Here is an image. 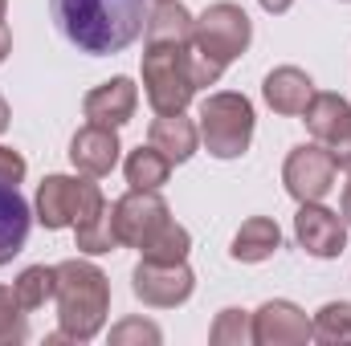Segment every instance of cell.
Wrapping results in <instances>:
<instances>
[{
    "mask_svg": "<svg viewBox=\"0 0 351 346\" xmlns=\"http://www.w3.org/2000/svg\"><path fill=\"white\" fill-rule=\"evenodd\" d=\"M58 33L90 57L123 53L143 29V0H49Z\"/></svg>",
    "mask_w": 351,
    "mask_h": 346,
    "instance_id": "cell-1",
    "label": "cell"
},
{
    "mask_svg": "<svg viewBox=\"0 0 351 346\" xmlns=\"http://www.w3.org/2000/svg\"><path fill=\"white\" fill-rule=\"evenodd\" d=\"M254 41V21L241 4L233 0H217L196 16L192 41H188V66H192V82L196 90H208L221 82V74L250 49Z\"/></svg>",
    "mask_w": 351,
    "mask_h": 346,
    "instance_id": "cell-2",
    "label": "cell"
},
{
    "mask_svg": "<svg viewBox=\"0 0 351 346\" xmlns=\"http://www.w3.org/2000/svg\"><path fill=\"white\" fill-rule=\"evenodd\" d=\"M110 314V281L90 261H62L58 265V334H49V346L58 343H90L102 334Z\"/></svg>",
    "mask_w": 351,
    "mask_h": 346,
    "instance_id": "cell-3",
    "label": "cell"
},
{
    "mask_svg": "<svg viewBox=\"0 0 351 346\" xmlns=\"http://www.w3.org/2000/svg\"><path fill=\"white\" fill-rule=\"evenodd\" d=\"M254 102L233 90H217L200 102V143L213 159H241L254 143Z\"/></svg>",
    "mask_w": 351,
    "mask_h": 346,
    "instance_id": "cell-4",
    "label": "cell"
},
{
    "mask_svg": "<svg viewBox=\"0 0 351 346\" xmlns=\"http://www.w3.org/2000/svg\"><path fill=\"white\" fill-rule=\"evenodd\" d=\"M143 94L156 114H180L196 98L188 45L176 41H147L143 49Z\"/></svg>",
    "mask_w": 351,
    "mask_h": 346,
    "instance_id": "cell-5",
    "label": "cell"
},
{
    "mask_svg": "<svg viewBox=\"0 0 351 346\" xmlns=\"http://www.w3.org/2000/svg\"><path fill=\"white\" fill-rule=\"evenodd\" d=\"M102 200L106 196H102V187L90 175H45L37 183L33 212H37L41 228L62 232V228H74L82 216H90Z\"/></svg>",
    "mask_w": 351,
    "mask_h": 346,
    "instance_id": "cell-6",
    "label": "cell"
},
{
    "mask_svg": "<svg viewBox=\"0 0 351 346\" xmlns=\"http://www.w3.org/2000/svg\"><path fill=\"white\" fill-rule=\"evenodd\" d=\"M335 175L339 163L323 143H298L282 163V183L294 204H319L335 187Z\"/></svg>",
    "mask_w": 351,
    "mask_h": 346,
    "instance_id": "cell-7",
    "label": "cell"
},
{
    "mask_svg": "<svg viewBox=\"0 0 351 346\" xmlns=\"http://www.w3.org/2000/svg\"><path fill=\"white\" fill-rule=\"evenodd\" d=\"M196 289V273L188 269V261L160 265V261H139L131 269V293L152 306V310H176L192 297Z\"/></svg>",
    "mask_w": 351,
    "mask_h": 346,
    "instance_id": "cell-8",
    "label": "cell"
},
{
    "mask_svg": "<svg viewBox=\"0 0 351 346\" xmlns=\"http://www.w3.org/2000/svg\"><path fill=\"white\" fill-rule=\"evenodd\" d=\"M302 122H306L311 139L323 143L343 172H351V102L348 98H339L331 90H323V94L315 90L311 106L302 110Z\"/></svg>",
    "mask_w": 351,
    "mask_h": 346,
    "instance_id": "cell-9",
    "label": "cell"
},
{
    "mask_svg": "<svg viewBox=\"0 0 351 346\" xmlns=\"http://www.w3.org/2000/svg\"><path fill=\"white\" fill-rule=\"evenodd\" d=\"M114 232H119V245L127 249H139L160 224L172 220V208L160 191H143V187H131L127 196H119L114 204Z\"/></svg>",
    "mask_w": 351,
    "mask_h": 346,
    "instance_id": "cell-10",
    "label": "cell"
},
{
    "mask_svg": "<svg viewBox=\"0 0 351 346\" xmlns=\"http://www.w3.org/2000/svg\"><path fill=\"white\" fill-rule=\"evenodd\" d=\"M294 241L319 261H335L348 249V220L331 208L319 204H298V216H294Z\"/></svg>",
    "mask_w": 351,
    "mask_h": 346,
    "instance_id": "cell-11",
    "label": "cell"
},
{
    "mask_svg": "<svg viewBox=\"0 0 351 346\" xmlns=\"http://www.w3.org/2000/svg\"><path fill=\"white\" fill-rule=\"evenodd\" d=\"M254 343L258 346H302L311 343V318L286 302V297H274L265 302L262 310H254Z\"/></svg>",
    "mask_w": 351,
    "mask_h": 346,
    "instance_id": "cell-12",
    "label": "cell"
},
{
    "mask_svg": "<svg viewBox=\"0 0 351 346\" xmlns=\"http://www.w3.org/2000/svg\"><path fill=\"white\" fill-rule=\"evenodd\" d=\"M135 106H139V86L131 78H110L82 98V114L94 127H110V131L127 127L135 118Z\"/></svg>",
    "mask_w": 351,
    "mask_h": 346,
    "instance_id": "cell-13",
    "label": "cell"
},
{
    "mask_svg": "<svg viewBox=\"0 0 351 346\" xmlns=\"http://www.w3.org/2000/svg\"><path fill=\"white\" fill-rule=\"evenodd\" d=\"M119 135L110 131V127H78L74 131V139H70V163H74V172L78 175H90V179H102V175L114 172V163H119Z\"/></svg>",
    "mask_w": 351,
    "mask_h": 346,
    "instance_id": "cell-14",
    "label": "cell"
},
{
    "mask_svg": "<svg viewBox=\"0 0 351 346\" xmlns=\"http://www.w3.org/2000/svg\"><path fill=\"white\" fill-rule=\"evenodd\" d=\"M262 98H265V106H269L274 114L302 118V110H306L311 98H315V82H311V74L298 70V66H278V70L265 74Z\"/></svg>",
    "mask_w": 351,
    "mask_h": 346,
    "instance_id": "cell-15",
    "label": "cell"
},
{
    "mask_svg": "<svg viewBox=\"0 0 351 346\" xmlns=\"http://www.w3.org/2000/svg\"><path fill=\"white\" fill-rule=\"evenodd\" d=\"M147 143L176 168V163H188V159L196 155V147H200V127H196L192 118H184V110H180V114H160V118L152 122V131H147Z\"/></svg>",
    "mask_w": 351,
    "mask_h": 346,
    "instance_id": "cell-16",
    "label": "cell"
},
{
    "mask_svg": "<svg viewBox=\"0 0 351 346\" xmlns=\"http://www.w3.org/2000/svg\"><path fill=\"white\" fill-rule=\"evenodd\" d=\"M29 224H33V212H29L25 196L12 183H0V265H8L25 249Z\"/></svg>",
    "mask_w": 351,
    "mask_h": 346,
    "instance_id": "cell-17",
    "label": "cell"
},
{
    "mask_svg": "<svg viewBox=\"0 0 351 346\" xmlns=\"http://www.w3.org/2000/svg\"><path fill=\"white\" fill-rule=\"evenodd\" d=\"M278 249H282V228H278V220H269V216H250V220L237 228V237H233V245H229V257L241 261V265H262V261H269Z\"/></svg>",
    "mask_w": 351,
    "mask_h": 346,
    "instance_id": "cell-18",
    "label": "cell"
},
{
    "mask_svg": "<svg viewBox=\"0 0 351 346\" xmlns=\"http://www.w3.org/2000/svg\"><path fill=\"white\" fill-rule=\"evenodd\" d=\"M74 241H78V253H86V257H102V253H114V249H123L119 245V232H114V208L102 200L90 216H82L78 224H74Z\"/></svg>",
    "mask_w": 351,
    "mask_h": 346,
    "instance_id": "cell-19",
    "label": "cell"
},
{
    "mask_svg": "<svg viewBox=\"0 0 351 346\" xmlns=\"http://www.w3.org/2000/svg\"><path fill=\"white\" fill-rule=\"evenodd\" d=\"M192 29H196V16L180 4V0H164L156 4V12L147 16V41H176V45H188L192 41Z\"/></svg>",
    "mask_w": 351,
    "mask_h": 346,
    "instance_id": "cell-20",
    "label": "cell"
},
{
    "mask_svg": "<svg viewBox=\"0 0 351 346\" xmlns=\"http://www.w3.org/2000/svg\"><path fill=\"white\" fill-rule=\"evenodd\" d=\"M123 172H127V183L131 187H143V191H160L164 183H168V175H172V163L147 143V147H135L131 155H127V163H123Z\"/></svg>",
    "mask_w": 351,
    "mask_h": 346,
    "instance_id": "cell-21",
    "label": "cell"
},
{
    "mask_svg": "<svg viewBox=\"0 0 351 346\" xmlns=\"http://www.w3.org/2000/svg\"><path fill=\"white\" fill-rule=\"evenodd\" d=\"M12 293L21 310H41L49 297H58V265H29L12 281Z\"/></svg>",
    "mask_w": 351,
    "mask_h": 346,
    "instance_id": "cell-22",
    "label": "cell"
},
{
    "mask_svg": "<svg viewBox=\"0 0 351 346\" xmlns=\"http://www.w3.org/2000/svg\"><path fill=\"white\" fill-rule=\"evenodd\" d=\"M188 249H192V237L184 224H160L143 245H139V257L143 261H160V265H176V261H188Z\"/></svg>",
    "mask_w": 351,
    "mask_h": 346,
    "instance_id": "cell-23",
    "label": "cell"
},
{
    "mask_svg": "<svg viewBox=\"0 0 351 346\" xmlns=\"http://www.w3.org/2000/svg\"><path fill=\"white\" fill-rule=\"evenodd\" d=\"M311 338L323 343V346L351 343V302H327L311 318Z\"/></svg>",
    "mask_w": 351,
    "mask_h": 346,
    "instance_id": "cell-24",
    "label": "cell"
},
{
    "mask_svg": "<svg viewBox=\"0 0 351 346\" xmlns=\"http://www.w3.org/2000/svg\"><path fill=\"white\" fill-rule=\"evenodd\" d=\"M208 343L213 346H250L254 343V314L237 310V306L221 310L217 322H213V330H208Z\"/></svg>",
    "mask_w": 351,
    "mask_h": 346,
    "instance_id": "cell-25",
    "label": "cell"
},
{
    "mask_svg": "<svg viewBox=\"0 0 351 346\" xmlns=\"http://www.w3.org/2000/svg\"><path fill=\"white\" fill-rule=\"evenodd\" d=\"M25 338H29L25 310H21V302H16V293L0 285V346H21Z\"/></svg>",
    "mask_w": 351,
    "mask_h": 346,
    "instance_id": "cell-26",
    "label": "cell"
},
{
    "mask_svg": "<svg viewBox=\"0 0 351 346\" xmlns=\"http://www.w3.org/2000/svg\"><path fill=\"white\" fill-rule=\"evenodd\" d=\"M110 343L114 346H127V343H164V334H160V326L156 322H143V318H127V322H119L114 330H110Z\"/></svg>",
    "mask_w": 351,
    "mask_h": 346,
    "instance_id": "cell-27",
    "label": "cell"
},
{
    "mask_svg": "<svg viewBox=\"0 0 351 346\" xmlns=\"http://www.w3.org/2000/svg\"><path fill=\"white\" fill-rule=\"evenodd\" d=\"M29 172V163H25V155L21 151H12V147H0V183H21Z\"/></svg>",
    "mask_w": 351,
    "mask_h": 346,
    "instance_id": "cell-28",
    "label": "cell"
},
{
    "mask_svg": "<svg viewBox=\"0 0 351 346\" xmlns=\"http://www.w3.org/2000/svg\"><path fill=\"white\" fill-rule=\"evenodd\" d=\"M8 53H12V33H8V25L0 21V62H4Z\"/></svg>",
    "mask_w": 351,
    "mask_h": 346,
    "instance_id": "cell-29",
    "label": "cell"
},
{
    "mask_svg": "<svg viewBox=\"0 0 351 346\" xmlns=\"http://www.w3.org/2000/svg\"><path fill=\"white\" fill-rule=\"evenodd\" d=\"M258 4H262V8L269 12V16H278V12H286V8H290L294 0H258Z\"/></svg>",
    "mask_w": 351,
    "mask_h": 346,
    "instance_id": "cell-30",
    "label": "cell"
},
{
    "mask_svg": "<svg viewBox=\"0 0 351 346\" xmlns=\"http://www.w3.org/2000/svg\"><path fill=\"white\" fill-rule=\"evenodd\" d=\"M343 220H348V228H351V179L343 183Z\"/></svg>",
    "mask_w": 351,
    "mask_h": 346,
    "instance_id": "cell-31",
    "label": "cell"
},
{
    "mask_svg": "<svg viewBox=\"0 0 351 346\" xmlns=\"http://www.w3.org/2000/svg\"><path fill=\"white\" fill-rule=\"evenodd\" d=\"M8 118H12V114H8V102H4V98H0V135H4V131H8Z\"/></svg>",
    "mask_w": 351,
    "mask_h": 346,
    "instance_id": "cell-32",
    "label": "cell"
},
{
    "mask_svg": "<svg viewBox=\"0 0 351 346\" xmlns=\"http://www.w3.org/2000/svg\"><path fill=\"white\" fill-rule=\"evenodd\" d=\"M4 12H8V0H0V21H4Z\"/></svg>",
    "mask_w": 351,
    "mask_h": 346,
    "instance_id": "cell-33",
    "label": "cell"
},
{
    "mask_svg": "<svg viewBox=\"0 0 351 346\" xmlns=\"http://www.w3.org/2000/svg\"><path fill=\"white\" fill-rule=\"evenodd\" d=\"M152 4H164V0H152Z\"/></svg>",
    "mask_w": 351,
    "mask_h": 346,
    "instance_id": "cell-34",
    "label": "cell"
}]
</instances>
